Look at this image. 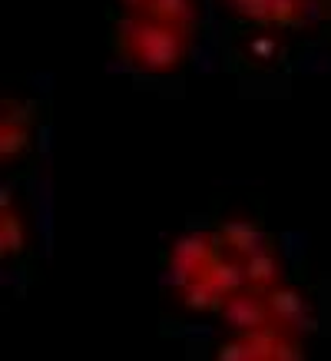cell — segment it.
I'll use <instances>...</instances> for the list:
<instances>
[{"mask_svg":"<svg viewBox=\"0 0 331 361\" xmlns=\"http://www.w3.org/2000/svg\"><path fill=\"white\" fill-rule=\"evenodd\" d=\"M123 60L143 73H173L186 56V30L153 17L123 20L116 30Z\"/></svg>","mask_w":331,"mask_h":361,"instance_id":"obj_1","label":"cell"},{"mask_svg":"<svg viewBox=\"0 0 331 361\" xmlns=\"http://www.w3.org/2000/svg\"><path fill=\"white\" fill-rule=\"evenodd\" d=\"M268 361V358H301L295 341H288L278 325H268V329L258 331H245L242 338L229 341L219 348V361Z\"/></svg>","mask_w":331,"mask_h":361,"instance_id":"obj_2","label":"cell"},{"mask_svg":"<svg viewBox=\"0 0 331 361\" xmlns=\"http://www.w3.org/2000/svg\"><path fill=\"white\" fill-rule=\"evenodd\" d=\"M222 318H225V325L232 331H258V329H268V325H275L272 322V312H268V298L265 292L258 288H239V292H232L225 302H222Z\"/></svg>","mask_w":331,"mask_h":361,"instance_id":"obj_3","label":"cell"},{"mask_svg":"<svg viewBox=\"0 0 331 361\" xmlns=\"http://www.w3.org/2000/svg\"><path fill=\"white\" fill-rule=\"evenodd\" d=\"M216 239L206 235V232H189L173 245L169 252V272H173V282H189V279H199L202 269L209 265V259L216 255Z\"/></svg>","mask_w":331,"mask_h":361,"instance_id":"obj_4","label":"cell"},{"mask_svg":"<svg viewBox=\"0 0 331 361\" xmlns=\"http://www.w3.org/2000/svg\"><path fill=\"white\" fill-rule=\"evenodd\" d=\"M30 126H33V106L27 103H4L0 116V159H17L23 149H30Z\"/></svg>","mask_w":331,"mask_h":361,"instance_id":"obj_5","label":"cell"},{"mask_svg":"<svg viewBox=\"0 0 331 361\" xmlns=\"http://www.w3.org/2000/svg\"><path fill=\"white\" fill-rule=\"evenodd\" d=\"M219 242L232 252V255L249 259V255H255V252L268 249V245H272V235L262 232L255 222H249V219H232L219 229Z\"/></svg>","mask_w":331,"mask_h":361,"instance_id":"obj_6","label":"cell"},{"mask_svg":"<svg viewBox=\"0 0 331 361\" xmlns=\"http://www.w3.org/2000/svg\"><path fill=\"white\" fill-rule=\"evenodd\" d=\"M268 298V312H272V322L282 325V329H298L305 315H308V305H305V295L298 288H288V285H275L265 292Z\"/></svg>","mask_w":331,"mask_h":361,"instance_id":"obj_7","label":"cell"},{"mask_svg":"<svg viewBox=\"0 0 331 361\" xmlns=\"http://www.w3.org/2000/svg\"><path fill=\"white\" fill-rule=\"evenodd\" d=\"M242 272H245V285L249 288H258V292H268L278 285V275H282V265H278L272 245L262 252H255L249 259H242Z\"/></svg>","mask_w":331,"mask_h":361,"instance_id":"obj_8","label":"cell"},{"mask_svg":"<svg viewBox=\"0 0 331 361\" xmlns=\"http://www.w3.org/2000/svg\"><path fill=\"white\" fill-rule=\"evenodd\" d=\"M199 279H206V282H209L222 298H229L232 292H239V288L245 285L242 265H239V262H229V259H225V255H219V252H216V255L209 259V265L202 269V275H199Z\"/></svg>","mask_w":331,"mask_h":361,"instance_id":"obj_9","label":"cell"},{"mask_svg":"<svg viewBox=\"0 0 331 361\" xmlns=\"http://www.w3.org/2000/svg\"><path fill=\"white\" fill-rule=\"evenodd\" d=\"M27 249V229H23V219L13 212L11 196H4V206H0V259H13Z\"/></svg>","mask_w":331,"mask_h":361,"instance_id":"obj_10","label":"cell"},{"mask_svg":"<svg viewBox=\"0 0 331 361\" xmlns=\"http://www.w3.org/2000/svg\"><path fill=\"white\" fill-rule=\"evenodd\" d=\"M176 295L179 302L192 312H222V302L225 298L212 288L206 279H189V282H179L176 285Z\"/></svg>","mask_w":331,"mask_h":361,"instance_id":"obj_11","label":"cell"},{"mask_svg":"<svg viewBox=\"0 0 331 361\" xmlns=\"http://www.w3.org/2000/svg\"><path fill=\"white\" fill-rule=\"evenodd\" d=\"M146 17L163 23H173V27H192L196 20V0H149L146 4Z\"/></svg>","mask_w":331,"mask_h":361,"instance_id":"obj_12","label":"cell"},{"mask_svg":"<svg viewBox=\"0 0 331 361\" xmlns=\"http://www.w3.org/2000/svg\"><path fill=\"white\" fill-rule=\"evenodd\" d=\"M308 0H268V27H301Z\"/></svg>","mask_w":331,"mask_h":361,"instance_id":"obj_13","label":"cell"},{"mask_svg":"<svg viewBox=\"0 0 331 361\" xmlns=\"http://www.w3.org/2000/svg\"><path fill=\"white\" fill-rule=\"evenodd\" d=\"M249 54H252V60H258V63H275L278 54H282V44H278L272 33H262V37H255L252 44H249Z\"/></svg>","mask_w":331,"mask_h":361,"instance_id":"obj_14","label":"cell"},{"mask_svg":"<svg viewBox=\"0 0 331 361\" xmlns=\"http://www.w3.org/2000/svg\"><path fill=\"white\" fill-rule=\"evenodd\" d=\"M123 7H126V11H146V4H149V0H120Z\"/></svg>","mask_w":331,"mask_h":361,"instance_id":"obj_15","label":"cell"}]
</instances>
